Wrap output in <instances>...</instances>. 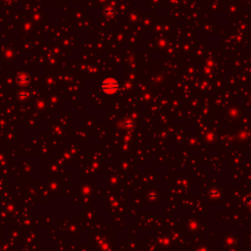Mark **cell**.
<instances>
[{"label": "cell", "instance_id": "6da1fadb", "mask_svg": "<svg viewBox=\"0 0 251 251\" xmlns=\"http://www.w3.org/2000/svg\"><path fill=\"white\" fill-rule=\"evenodd\" d=\"M118 87H119V83L114 79H106V81H104L102 83L103 91L106 93H109V94L116 92Z\"/></svg>", "mask_w": 251, "mask_h": 251}]
</instances>
